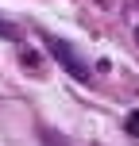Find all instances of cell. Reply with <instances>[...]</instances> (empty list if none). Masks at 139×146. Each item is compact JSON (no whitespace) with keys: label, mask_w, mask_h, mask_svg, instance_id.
<instances>
[{"label":"cell","mask_w":139,"mask_h":146,"mask_svg":"<svg viewBox=\"0 0 139 146\" xmlns=\"http://www.w3.org/2000/svg\"><path fill=\"white\" fill-rule=\"evenodd\" d=\"M43 42H46V50L54 54V62H58V66H66V69H70L77 81H89V77H93V73H89V62L81 58V54L73 50L70 42H62V38H54V35H46Z\"/></svg>","instance_id":"obj_1"},{"label":"cell","mask_w":139,"mask_h":146,"mask_svg":"<svg viewBox=\"0 0 139 146\" xmlns=\"http://www.w3.org/2000/svg\"><path fill=\"white\" fill-rule=\"evenodd\" d=\"M128 135H135V139H139V111H128Z\"/></svg>","instance_id":"obj_2"},{"label":"cell","mask_w":139,"mask_h":146,"mask_svg":"<svg viewBox=\"0 0 139 146\" xmlns=\"http://www.w3.org/2000/svg\"><path fill=\"white\" fill-rule=\"evenodd\" d=\"M135 42H139V23H135Z\"/></svg>","instance_id":"obj_3"}]
</instances>
